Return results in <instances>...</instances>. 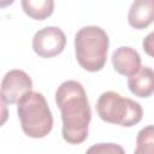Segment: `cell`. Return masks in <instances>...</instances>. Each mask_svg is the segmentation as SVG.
Masks as SVG:
<instances>
[{
    "mask_svg": "<svg viewBox=\"0 0 154 154\" xmlns=\"http://www.w3.org/2000/svg\"><path fill=\"white\" fill-rule=\"evenodd\" d=\"M13 1H14V0H0V7L4 8V7H6V6H8V5H12Z\"/></svg>",
    "mask_w": 154,
    "mask_h": 154,
    "instance_id": "cell-14",
    "label": "cell"
},
{
    "mask_svg": "<svg viewBox=\"0 0 154 154\" xmlns=\"http://www.w3.org/2000/svg\"><path fill=\"white\" fill-rule=\"evenodd\" d=\"M88 153H109V154L120 153V154H123L124 148L118 144H114V143H99V144L90 147L88 149Z\"/></svg>",
    "mask_w": 154,
    "mask_h": 154,
    "instance_id": "cell-12",
    "label": "cell"
},
{
    "mask_svg": "<svg viewBox=\"0 0 154 154\" xmlns=\"http://www.w3.org/2000/svg\"><path fill=\"white\" fill-rule=\"evenodd\" d=\"M130 91L138 97L147 99L154 94V70L148 66H141L140 70L128 77Z\"/></svg>",
    "mask_w": 154,
    "mask_h": 154,
    "instance_id": "cell-9",
    "label": "cell"
},
{
    "mask_svg": "<svg viewBox=\"0 0 154 154\" xmlns=\"http://www.w3.org/2000/svg\"><path fill=\"white\" fill-rule=\"evenodd\" d=\"M96 112L103 122L124 128L138 124L143 117V109L137 101L111 90L100 95L96 102Z\"/></svg>",
    "mask_w": 154,
    "mask_h": 154,
    "instance_id": "cell-4",
    "label": "cell"
},
{
    "mask_svg": "<svg viewBox=\"0 0 154 154\" xmlns=\"http://www.w3.org/2000/svg\"><path fill=\"white\" fill-rule=\"evenodd\" d=\"M17 105V114L26 136L43 138L52 131L53 116L41 93L30 90L19 99Z\"/></svg>",
    "mask_w": 154,
    "mask_h": 154,
    "instance_id": "cell-3",
    "label": "cell"
},
{
    "mask_svg": "<svg viewBox=\"0 0 154 154\" xmlns=\"http://www.w3.org/2000/svg\"><path fill=\"white\" fill-rule=\"evenodd\" d=\"M135 154H154V125L144 126L138 131Z\"/></svg>",
    "mask_w": 154,
    "mask_h": 154,
    "instance_id": "cell-11",
    "label": "cell"
},
{
    "mask_svg": "<svg viewBox=\"0 0 154 154\" xmlns=\"http://www.w3.org/2000/svg\"><path fill=\"white\" fill-rule=\"evenodd\" d=\"M26 16L35 20L48 18L54 11V0H20Z\"/></svg>",
    "mask_w": 154,
    "mask_h": 154,
    "instance_id": "cell-10",
    "label": "cell"
},
{
    "mask_svg": "<svg viewBox=\"0 0 154 154\" xmlns=\"http://www.w3.org/2000/svg\"><path fill=\"white\" fill-rule=\"evenodd\" d=\"M131 28L142 30L154 23V0H134L128 14Z\"/></svg>",
    "mask_w": 154,
    "mask_h": 154,
    "instance_id": "cell-8",
    "label": "cell"
},
{
    "mask_svg": "<svg viewBox=\"0 0 154 154\" xmlns=\"http://www.w3.org/2000/svg\"><path fill=\"white\" fill-rule=\"evenodd\" d=\"M55 102L61 113L63 138L70 144H79L88 137L91 108L83 85L77 81L63 82L55 91Z\"/></svg>",
    "mask_w": 154,
    "mask_h": 154,
    "instance_id": "cell-1",
    "label": "cell"
},
{
    "mask_svg": "<svg viewBox=\"0 0 154 154\" xmlns=\"http://www.w3.org/2000/svg\"><path fill=\"white\" fill-rule=\"evenodd\" d=\"M109 38L96 25L81 28L75 36V53L79 66L89 72L102 70L107 60Z\"/></svg>",
    "mask_w": 154,
    "mask_h": 154,
    "instance_id": "cell-2",
    "label": "cell"
},
{
    "mask_svg": "<svg viewBox=\"0 0 154 154\" xmlns=\"http://www.w3.org/2000/svg\"><path fill=\"white\" fill-rule=\"evenodd\" d=\"M66 46V36L58 26H46L32 37V49L40 58L59 55Z\"/></svg>",
    "mask_w": 154,
    "mask_h": 154,
    "instance_id": "cell-5",
    "label": "cell"
},
{
    "mask_svg": "<svg viewBox=\"0 0 154 154\" xmlns=\"http://www.w3.org/2000/svg\"><path fill=\"white\" fill-rule=\"evenodd\" d=\"M32 89L30 76L23 70H11L6 72L1 82V101L8 105L17 103L19 99Z\"/></svg>",
    "mask_w": 154,
    "mask_h": 154,
    "instance_id": "cell-6",
    "label": "cell"
},
{
    "mask_svg": "<svg viewBox=\"0 0 154 154\" xmlns=\"http://www.w3.org/2000/svg\"><path fill=\"white\" fill-rule=\"evenodd\" d=\"M143 51L149 55L154 58V31L149 32L142 41Z\"/></svg>",
    "mask_w": 154,
    "mask_h": 154,
    "instance_id": "cell-13",
    "label": "cell"
},
{
    "mask_svg": "<svg viewBox=\"0 0 154 154\" xmlns=\"http://www.w3.org/2000/svg\"><path fill=\"white\" fill-rule=\"evenodd\" d=\"M113 69L122 76L130 77L141 67V57L137 51L131 47L122 46L112 54Z\"/></svg>",
    "mask_w": 154,
    "mask_h": 154,
    "instance_id": "cell-7",
    "label": "cell"
}]
</instances>
